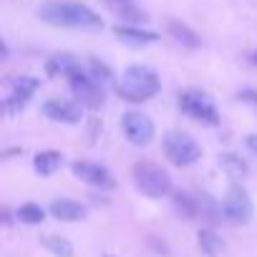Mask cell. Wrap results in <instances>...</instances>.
I'll list each match as a JSON object with an SVG mask.
<instances>
[{
    "mask_svg": "<svg viewBox=\"0 0 257 257\" xmlns=\"http://www.w3.org/2000/svg\"><path fill=\"white\" fill-rule=\"evenodd\" d=\"M38 18L56 28H76V31H101L103 21L83 3H68V0H53L38 8Z\"/></svg>",
    "mask_w": 257,
    "mask_h": 257,
    "instance_id": "6da1fadb",
    "label": "cell"
},
{
    "mask_svg": "<svg viewBox=\"0 0 257 257\" xmlns=\"http://www.w3.org/2000/svg\"><path fill=\"white\" fill-rule=\"evenodd\" d=\"M116 93L123 98V101H132V103H144L149 98H154L162 88V81L157 76L154 68L149 66H128L123 73H121V81L113 86Z\"/></svg>",
    "mask_w": 257,
    "mask_h": 257,
    "instance_id": "7a4b0ae2",
    "label": "cell"
},
{
    "mask_svg": "<svg viewBox=\"0 0 257 257\" xmlns=\"http://www.w3.org/2000/svg\"><path fill=\"white\" fill-rule=\"evenodd\" d=\"M134 184L142 194L152 199H162L172 194V177L164 167L154 162H137L134 164Z\"/></svg>",
    "mask_w": 257,
    "mask_h": 257,
    "instance_id": "3957f363",
    "label": "cell"
},
{
    "mask_svg": "<svg viewBox=\"0 0 257 257\" xmlns=\"http://www.w3.org/2000/svg\"><path fill=\"white\" fill-rule=\"evenodd\" d=\"M164 154L167 159L174 164V167H192L197 159H202V147L184 132H177V128H172V132L164 134Z\"/></svg>",
    "mask_w": 257,
    "mask_h": 257,
    "instance_id": "277c9868",
    "label": "cell"
},
{
    "mask_svg": "<svg viewBox=\"0 0 257 257\" xmlns=\"http://www.w3.org/2000/svg\"><path fill=\"white\" fill-rule=\"evenodd\" d=\"M68 86H71V93L78 98L81 106H86V108H91V111H96V108L103 106L106 91H103V86H101L98 81H93V78L88 76L86 68H78L76 73H71V76H68Z\"/></svg>",
    "mask_w": 257,
    "mask_h": 257,
    "instance_id": "5b68a950",
    "label": "cell"
},
{
    "mask_svg": "<svg viewBox=\"0 0 257 257\" xmlns=\"http://www.w3.org/2000/svg\"><path fill=\"white\" fill-rule=\"evenodd\" d=\"M179 108L182 113H187L189 118L199 121V123H207V126H217L219 123V111L217 106L202 93V91H182L179 93Z\"/></svg>",
    "mask_w": 257,
    "mask_h": 257,
    "instance_id": "8992f818",
    "label": "cell"
},
{
    "mask_svg": "<svg viewBox=\"0 0 257 257\" xmlns=\"http://www.w3.org/2000/svg\"><path fill=\"white\" fill-rule=\"evenodd\" d=\"M222 212L234 224H247L252 219L254 207H252V199H249V194H247V189L242 184H237V182L229 184V189H227V194L222 199Z\"/></svg>",
    "mask_w": 257,
    "mask_h": 257,
    "instance_id": "52a82bcc",
    "label": "cell"
},
{
    "mask_svg": "<svg viewBox=\"0 0 257 257\" xmlns=\"http://www.w3.org/2000/svg\"><path fill=\"white\" fill-rule=\"evenodd\" d=\"M121 126H123V137L128 139V144L134 147H147L152 144L157 128H154V121L142 113V111H126L121 116Z\"/></svg>",
    "mask_w": 257,
    "mask_h": 257,
    "instance_id": "ba28073f",
    "label": "cell"
},
{
    "mask_svg": "<svg viewBox=\"0 0 257 257\" xmlns=\"http://www.w3.org/2000/svg\"><path fill=\"white\" fill-rule=\"evenodd\" d=\"M38 86H41V81L33 78V76H16V78L11 81V93L3 98V111H6L8 116L21 113V111L28 106L31 96L38 91Z\"/></svg>",
    "mask_w": 257,
    "mask_h": 257,
    "instance_id": "9c48e42d",
    "label": "cell"
},
{
    "mask_svg": "<svg viewBox=\"0 0 257 257\" xmlns=\"http://www.w3.org/2000/svg\"><path fill=\"white\" fill-rule=\"evenodd\" d=\"M71 172H73L81 182H86V184H91V187H98V189H113V187H116L113 174H111L106 167H101V164H93V162H73V164H71Z\"/></svg>",
    "mask_w": 257,
    "mask_h": 257,
    "instance_id": "30bf717a",
    "label": "cell"
},
{
    "mask_svg": "<svg viewBox=\"0 0 257 257\" xmlns=\"http://www.w3.org/2000/svg\"><path fill=\"white\" fill-rule=\"evenodd\" d=\"M43 113L51 121H61V123H78L83 118L81 103L66 101V98H48L43 103Z\"/></svg>",
    "mask_w": 257,
    "mask_h": 257,
    "instance_id": "8fae6325",
    "label": "cell"
},
{
    "mask_svg": "<svg viewBox=\"0 0 257 257\" xmlns=\"http://www.w3.org/2000/svg\"><path fill=\"white\" fill-rule=\"evenodd\" d=\"M48 212L56 219H61V222H81L88 214V209L81 202H76V199H53L51 207H48Z\"/></svg>",
    "mask_w": 257,
    "mask_h": 257,
    "instance_id": "7c38bea8",
    "label": "cell"
},
{
    "mask_svg": "<svg viewBox=\"0 0 257 257\" xmlns=\"http://www.w3.org/2000/svg\"><path fill=\"white\" fill-rule=\"evenodd\" d=\"M78 68H83V66H81V61H78L73 53H53V56L48 58V63H46V73H48L51 78H58V76L68 78V76L76 73Z\"/></svg>",
    "mask_w": 257,
    "mask_h": 257,
    "instance_id": "4fadbf2b",
    "label": "cell"
},
{
    "mask_svg": "<svg viewBox=\"0 0 257 257\" xmlns=\"http://www.w3.org/2000/svg\"><path fill=\"white\" fill-rule=\"evenodd\" d=\"M113 33H116L118 41L132 43V46H149V43H157L159 41V36L154 31H142L139 26H126V23L113 26Z\"/></svg>",
    "mask_w": 257,
    "mask_h": 257,
    "instance_id": "5bb4252c",
    "label": "cell"
},
{
    "mask_svg": "<svg viewBox=\"0 0 257 257\" xmlns=\"http://www.w3.org/2000/svg\"><path fill=\"white\" fill-rule=\"evenodd\" d=\"M61 164H63V157H61V152H53V149L38 152L36 159H33V169H36L41 177H51Z\"/></svg>",
    "mask_w": 257,
    "mask_h": 257,
    "instance_id": "9a60e30c",
    "label": "cell"
},
{
    "mask_svg": "<svg viewBox=\"0 0 257 257\" xmlns=\"http://www.w3.org/2000/svg\"><path fill=\"white\" fill-rule=\"evenodd\" d=\"M167 31H169V36H172L177 43H182V46H187V48H199V46H202L199 36H197L192 28H187V26H182V23H177V21H169V23H167Z\"/></svg>",
    "mask_w": 257,
    "mask_h": 257,
    "instance_id": "2e32d148",
    "label": "cell"
},
{
    "mask_svg": "<svg viewBox=\"0 0 257 257\" xmlns=\"http://www.w3.org/2000/svg\"><path fill=\"white\" fill-rule=\"evenodd\" d=\"M113 11H116V18H118L121 23H126V26H142V23H147V21H149L147 11L137 8L134 3H121V6H113Z\"/></svg>",
    "mask_w": 257,
    "mask_h": 257,
    "instance_id": "e0dca14e",
    "label": "cell"
},
{
    "mask_svg": "<svg viewBox=\"0 0 257 257\" xmlns=\"http://www.w3.org/2000/svg\"><path fill=\"white\" fill-rule=\"evenodd\" d=\"M172 202H174V209L184 219H194L199 214V199H194L189 192H174L172 194Z\"/></svg>",
    "mask_w": 257,
    "mask_h": 257,
    "instance_id": "ac0fdd59",
    "label": "cell"
},
{
    "mask_svg": "<svg viewBox=\"0 0 257 257\" xmlns=\"http://www.w3.org/2000/svg\"><path fill=\"white\" fill-rule=\"evenodd\" d=\"M197 242H199V247H202V252L207 257H217L224 249V242H222V237L214 229H199L197 232Z\"/></svg>",
    "mask_w": 257,
    "mask_h": 257,
    "instance_id": "d6986e66",
    "label": "cell"
},
{
    "mask_svg": "<svg viewBox=\"0 0 257 257\" xmlns=\"http://www.w3.org/2000/svg\"><path fill=\"white\" fill-rule=\"evenodd\" d=\"M219 167H222V169L227 172V177H232V179H242V177L249 172L247 162H244L242 157L232 154V152H227V154L219 157Z\"/></svg>",
    "mask_w": 257,
    "mask_h": 257,
    "instance_id": "ffe728a7",
    "label": "cell"
},
{
    "mask_svg": "<svg viewBox=\"0 0 257 257\" xmlns=\"http://www.w3.org/2000/svg\"><path fill=\"white\" fill-rule=\"evenodd\" d=\"M86 71H88V76H91L93 81H98L103 88L113 83V71H111L103 61H98V58H88V61H86Z\"/></svg>",
    "mask_w": 257,
    "mask_h": 257,
    "instance_id": "44dd1931",
    "label": "cell"
},
{
    "mask_svg": "<svg viewBox=\"0 0 257 257\" xmlns=\"http://www.w3.org/2000/svg\"><path fill=\"white\" fill-rule=\"evenodd\" d=\"M43 247H46L53 257H73V244H71L66 237H61V234H48V237H43Z\"/></svg>",
    "mask_w": 257,
    "mask_h": 257,
    "instance_id": "7402d4cb",
    "label": "cell"
},
{
    "mask_svg": "<svg viewBox=\"0 0 257 257\" xmlns=\"http://www.w3.org/2000/svg\"><path fill=\"white\" fill-rule=\"evenodd\" d=\"M16 217L23 222V224H41L46 219V209L41 204H33V202H26L16 209Z\"/></svg>",
    "mask_w": 257,
    "mask_h": 257,
    "instance_id": "603a6c76",
    "label": "cell"
},
{
    "mask_svg": "<svg viewBox=\"0 0 257 257\" xmlns=\"http://www.w3.org/2000/svg\"><path fill=\"white\" fill-rule=\"evenodd\" d=\"M237 98L244 101V103H252V106L257 108V91H254V88H242V91H237Z\"/></svg>",
    "mask_w": 257,
    "mask_h": 257,
    "instance_id": "cb8c5ba5",
    "label": "cell"
},
{
    "mask_svg": "<svg viewBox=\"0 0 257 257\" xmlns=\"http://www.w3.org/2000/svg\"><path fill=\"white\" fill-rule=\"evenodd\" d=\"M247 147H249V152L257 154V134H249V137H247Z\"/></svg>",
    "mask_w": 257,
    "mask_h": 257,
    "instance_id": "d4e9b609",
    "label": "cell"
},
{
    "mask_svg": "<svg viewBox=\"0 0 257 257\" xmlns=\"http://www.w3.org/2000/svg\"><path fill=\"white\" fill-rule=\"evenodd\" d=\"M21 152H23V149H8V152H3V157L8 159V157H13V154H21Z\"/></svg>",
    "mask_w": 257,
    "mask_h": 257,
    "instance_id": "484cf974",
    "label": "cell"
},
{
    "mask_svg": "<svg viewBox=\"0 0 257 257\" xmlns=\"http://www.w3.org/2000/svg\"><path fill=\"white\" fill-rule=\"evenodd\" d=\"M106 3H111V6H121V3H132V0H106Z\"/></svg>",
    "mask_w": 257,
    "mask_h": 257,
    "instance_id": "4316f807",
    "label": "cell"
},
{
    "mask_svg": "<svg viewBox=\"0 0 257 257\" xmlns=\"http://www.w3.org/2000/svg\"><path fill=\"white\" fill-rule=\"evenodd\" d=\"M249 61H252V63H254V66H257V51H254V53H252V56H249Z\"/></svg>",
    "mask_w": 257,
    "mask_h": 257,
    "instance_id": "83f0119b",
    "label": "cell"
},
{
    "mask_svg": "<svg viewBox=\"0 0 257 257\" xmlns=\"http://www.w3.org/2000/svg\"><path fill=\"white\" fill-rule=\"evenodd\" d=\"M103 257H113V254H103Z\"/></svg>",
    "mask_w": 257,
    "mask_h": 257,
    "instance_id": "f1b7e54d",
    "label": "cell"
}]
</instances>
